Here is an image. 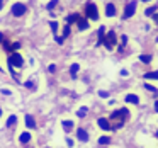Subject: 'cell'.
<instances>
[{"instance_id": "cell-36", "label": "cell", "mask_w": 158, "mask_h": 148, "mask_svg": "<svg viewBox=\"0 0 158 148\" xmlns=\"http://www.w3.org/2000/svg\"><path fill=\"white\" fill-rule=\"evenodd\" d=\"M121 75H123V77H127L129 73H127V70H121Z\"/></svg>"}, {"instance_id": "cell-3", "label": "cell", "mask_w": 158, "mask_h": 148, "mask_svg": "<svg viewBox=\"0 0 158 148\" xmlns=\"http://www.w3.org/2000/svg\"><path fill=\"white\" fill-rule=\"evenodd\" d=\"M83 14H85V19H89V21H99L100 19L99 5L94 4V2H89V4L83 7Z\"/></svg>"}, {"instance_id": "cell-33", "label": "cell", "mask_w": 158, "mask_h": 148, "mask_svg": "<svg viewBox=\"0 0 158 148\" xmlns=\"http://www.w3.org/2000/svg\"><path fill=\"white\" fill-rule=\"evenodd\" d=\"M5 4H7V0H0V12H2V9L5 7Z\"/></svg>"}, {"instance_id": "cell-20", "label": "cell", "mask_w": 158, "mask_h": 148, "mask_svg": "<svg viewBox=\"0 0 158 148\" xmlns=\"http://www.w3.org/2000/svg\"><path fill=\"white\" fill-rule=\"evenodd\" d=\"M139 61H143V63H151L153 61V55H139Z\"/></svg>"}, {"instance_id": "cell-39", "label": "cell", "mask_w": 158, "mask_h": 148, "mask_svg": "<svg viewBox=\"0 0 158 148\" xmlns=\"http://www.w3.org/2000/svg\"><path fill=\"white\" fill-rule=\"evenodd\" d=\"M141 2H151V0H141Z\"/></svg>"}, {"instance_id": "cell-22", "label": "cell", "mask_w": 158, "mask_h": 148, "mask_svg": "<svg viewBox=\"0 0 158 148\" xmlns=\"http://www.w3.org/2000/svg\"><path fill=\"white\" fill-rule=\"evenodd\" d=\"M112 143V138L110 136H100L99 138V145H110Z\"/></svg>"}, {"instance_id": "cell-15", "label": "cell", "mask_w": 158, "mask_h": 148, "mask_svg": "<svg viewBox=\"0 0 158 148\" xmlns=\"http://www.w3.org/2000/svg\"><path fill=\"white\" fill-rule=\"evenodd\" d=\"M104 36H106V26H100V27H99V34H97V38H99V41H97V46L102 44Z\"/></svg>"}, {"instance_id": "cell-26", "label": "cell", "mask_w": 158, "mask_h": 148, "mask_svg": "<svg viewBox=\"0 0 158 148\" xmlns=\"http://www.w3.org/2000/svg\"><path fill=\"white\" fill-rule=\"evenodd\" d=\"M144 89L150 90V92H153V94H156V92H158L156 87H155V85H150V83H144Z\"/></svg>"}, {"instance_id": "cell-35", "label": "cell", "mask_w": 158, "mask_h": 148, "mask_svg": "<svg viewBox=\"0 0 158 148\" xmlns=\"http://www.w3.org/2000/svg\"><path fill=\"white\" fill-rule=\"evenodd\" d=\"M4 39H5V36H4V32L0 31V44H2V43H4Z\"/></svg>"}, {"instance_id": "cell-38", "label": "cell", "mask_w": 158, "mask_h": 148, "mask_svg": "<svg viewBox=\"0 0 158 148\" xmlns=\"http://www.w3.org/2000/svg\"><path fill=\"white\" fill-rule=\"evenodd\" d=\"M155 136H156V140H158V131H156V133H155Z\"/></svg>"}, {"instance_id": "cell-11", "label": "cell", "mask_w": 158, "mask_h": 148, "mask_svg": "<svg viewBox=\"0 0 158 148\" xmlns=\"http://www.w3.org/2000/svg\"><path fill=\"white\" fill-rule=\"evenodd\" d=\"M31 140H32V134L29 133V131H22V133L19 134V143H21V145L31 143Z\"/></svg>"}, {"instance_id": "cell-17", "label": "cell", "mask_w": 158, "mask_h": 148, "mask_svg": "<svg viewBox=\"0 0 158 148\" xmlns=\"http://www.w3.org/2000/svg\"><path fill=\"white\" fill-rule=\"evenodd\" d=\"M17 116H15V114H12V116H9V119H7V123H5V126L7 128H12L14 126V124H17Z\"/></svg>"}, {"instance_id": "cell-37", "label": "cell", "mask_w": 158, "mask_h": 148, "mask_svg": "<svg viewBox=\"0 0 158 148\" xmlns=\"http://www.w3.org/2000/svg\"><path fill=\"white\" fill-rule=\"evenodd\" d=\"M155 112H158V100L155 102Z\"/></svg>"}, {"instance_id": "cell-34", "label": "cell", "mask_w": 158, "mask_h": 148, "mask_svg": "<svg viewBox=\"0 0 158 148\" xmlns=\"http://www.w3.org/2000/svg\"><path fill=\"white\" fill-rule=\"evenodd\" d=\"M2 94H4V95H10V90H9V89H2Z\"/></svg>"}, {"instance_id": "cell-8", "label": "cell", "mask_w": 158, "mask_h": 148, "mask_svg": "<svg viewBox=\"0 0 158 148\" xmlns=\"http://www.w3.org/2000/svg\"><path fill=\"white\" fill-rule=\"evenodd\" d=\"M77 29H78V31H87V29H90V21L85 17H80L78 21H77Z\"/></svg>"}, {"instance_id": "cell-40", "label": "cell", "mask_w": 158, "mask_h": 148, "mask_svg": "<svg viewBox=\"0 0 158 148\" xmlns=\"http://www.w3.org/2000/svg\"><path fill=\"white\" fill-rule=\"evenodd\" d=\"M0 117H2V107H0Z\"/></svg>"}, {"instance_id": "cell-28", "label": "cell", "mask_w": 158, "mask_h": 148, "mask_svg": "<svg viewBox=\"0 0 158 148\" xmlns=\"http://www.w3.org/2000/svg\"><path fill=\"white\" fill-rule=\"evenodd\" d=\"M55 41L58 43V44H63V43H65V38H63V36H58V34H56V36H55Z\"/></svg>"}, {"instance_id": "cell-24", "label": "cell", "mask_w": 158, "mask_h": 148, "mask_svg": "<svg viewBox=\"0 0 158 148\" xmlns=\"http://www.w3.org/2000/svg\"><path fill=\"white\" fill-rule=\"evenodd\" d=\"M155 11H156V7H148L146 11H144V15H146V17H151V15H155Z\"/></svg>"}, {"instance_id": "cell-29", "label": "cell", "mask_w": 158, "mask_h": 148, "mask_svg": "<svg viewBox=\"0 0 158 148\" xmlns=\"http://www.w3.org/2000/svg\"><path fill=\"white\" fill-rule=\"evenodd\" d=\"M99 95H100V97H104V99H107V97H109V92H106V90H100Z\"/></svg>"}, {"instance_id": "cell-27", "label": "cell", "mask_w": 158, "mask_h": 148, "mask_svg": "<svg viewBox=\"0 0 158 148\" xmlns=\"http://www.w3.org/2000/svg\"><path fill=\"white\" fill-rule=\"evenodd\" d=\"M58 4V0H51V2H49L48 5H46V9H48V11H53V9H55V5Z\"/></svg>"}, {"instance_id": "cell-19", "label": "cell", "mask_w": 158, "mask_h": 148, "mask_svg": "<svg viewBox=\"0 0 158 148\" xmlns=\"http://www.w3.org/2000/svg\"><path fill=\"white\" fill-rule=\"evenodd\" d=\"M78 70H80V65H78V63H73V65L70 66V73H72L73 78H77V73H78Z\"/></svg>"}, {"instance_id": "cell-31", "label": "cell", "mask_w": 158, "mask_h": 148, "mask_svg": "<svg viewBox=\"0 0 158 148\" xmlns=\"http://www.w3.org/2000/svg\"><path fill=\"white\" fill-rule=\"evenodd\" d=\"M66 145H68V146H72V148H73V145H75V141H73L72 138H66Z\"/></svg>"}, {"instance_id": "cell-1", "label": "cell", "mask_w": 158, "mask_h": 148, "mask_svg": "<svg viewBox=\"0 0 158 148\" xmlns=\"http://www.w3.org/2000/svg\"><path fill=\"white\" fill-rule=\"evenodd\" d=\"M129 117H131V112H129V109H127V107H121V109L112 111V112H110V116H109V121H119V123H117L112 129H119V128L123 126V124L126 123Z\"/></svg>"}, {"instance_id": "cell-6", "label": "cell", "mask_w": 158, "mask_h": 148, "mask_svg": "<svg viewBox=\"0 0 158 148\" xmlns=\"http://www.w3.org/2000/svg\"><path fill=\"white\" fill-rule=\"evenodd\" d=\"M136 9H138V2L136 0H131L129 4L124 5V11H123V19H131L134 14H136Z\"/></svg>"}, {"instance_id": "cell-18", "label": "cell", "mask_w": 158, "mask_h": 148, "mask_svg": "<svg viewBox=\"0 0 158 148\" xmlns=\"http://www.w3.org/2000/svg\"><path fill=\"white\" fill-rule=\"evenodd\" d=\"M143 78L146 80H158V72H148L143 75Z\"/></svg>"}, {"instance_id": "cell-5", "label": "cell", "mask_w": 158, "mask_h": 148, "mask_svg": "<svg viewBox=\"0 0 158 148\" xmlns=\"http://www.w3.org/2000/svg\"><path fill=\"white\" fill-rule=\"evenodd\" d=\"M27 12V5L22 4V2H14L10 7V14L14 15V17H22V15Z\"/></svg>"}, {"instance_id": "cell-43", "label": "cell", "mask_w": 158, "mask_h": 148, "mask_svg": "<svg viewBox=\"0 0 158 148\" xmlns=\"http://www.w3.org/2000/svg\"><path fill=\"white\" fill-rule=\"evenodd\" d=\"M0 70H2V68H0Z\"/></svg>"}, {"instance_id": "cell-9", "label": "cell", "mask_w": 158, "mask_h": 148, "mask_svg": "<svg viewBox=\"0 0 158 148\" xmlns=\"http://www.w3.org/2000/svg\"><path fill=\"white\" fill-rule=\"evenodd\" d=\"M124 102L138 106V104H139V95H138V94H126V95H124Z\"/></svg>"}, {"instance_id": "cell-42", "label": "cell", "mask_w": 158, "mask_h": 148, "mask_svg": "<svg viewBox=\"0 0 158 148\" xmlns=\"http://www.w3.org/2000/svg\"><path fill=\"white\" fill-rule=\"evenodd\" d=\"M44 148H49V146H44Z\"/></svg>"}, {"instance_id": "cell-16", "label": "cell", "mask_w": 158, "mask_h": 148, "mask_svg": "<svg viewBox=\"0 0 158 148\" xmlns=\"http://www.w3.org/2000/svg\"><path fill=\"white\" fill-rule=\"evenodd\" d=\"M80 19V14H72V15H68V17H66V24H77V21H78Z\"/></svg>"}, {"instance_id": "cell-13", "label": "cell", "mask_w": 158, "mask_h": 148, "mask_svg": "<svg viewBox=\"0 0 158 148\" xmlns=\"http://www.w3.org/2000/svg\"><path fill=\"white\" fill-rule=\"evenodd\" d=\"M77 138H78L80 141H89V133H87L85 129H83V128H78V129H77Z\"/></svg>"}, {"instance_id": "cell-7", "label": "cell", "mask_w": 158, "mask_h": 148, "mask_svg": "<svg viewBox=\"0 0 158 148\" xmlns=\"http://www.w3.org/2000/svg\"><path fill=\"white\" fill-rule=\"evenodd\" d=\"M97 126L102 131H112V123L109 121V117H99L97 119Z\"/></svg>"}, {"instance_id": "cell-14", "label": "cell", "mask_w": 158, "mask_h": 148, "mask_svg": "<svg viewBox=\"0 0 158 148\" xmlns=\"http://www.w3.org/2000/svg\"><path fill=\"white\" fill-rule=\"evenodd\" d=\"M26 126L27 128H31V129H36V121H34V117L31 116V114H26Z\"/></svg>"}, {"instance_id": "cell-25", "label": "cell", "mask_w": 158, "mask_h": 148, "mask_svg": "<svg viewBox=\"0 0 158 148\" xmlns=\"http://www.w3.org/2000/svg\"><path fill=\"white\" fill-rule=\"evenodd\" d=\"M87 112H89V109H87V107L83 106V107H80V109H78L77 116H78V117H83V116H87Z\"/></svg>"}, {"instance_id": "cell-32", "label": "cell", "mask_w": 158, "mask_h": 148, "mask_svg": "<svg viewBox=\"0 0 158 148\" xmlns=\"http://www.w3.org/2000/svg\"><path fill=\"white\" fill-rule=\"evenodd\" d=\"M121 43H123V44H127V36L126 34L121 36Z\"/></svg>"}, {"instance_id": "cell-30", "label": "cell", "mask_w": 158, "mask_h": 148, "mask_svg": "<svg viewBox=\"0 0 158 148\" xmlns=\"http://www.w3.org/2000/svg\"><path fill=\"white\" fill-rule=\"evenodd\" d=\"M48 70H49V73H55V72H56V65H55V63H51Z\"/></svg>"}, {"instance_id": "cell-4", "label": "cell", "mask_w": 158, "mask_h": 148, "mask_svg": "<svg viewBox=\"0 0 158 148\" xmlns=\"http://www.w3.org/2000/svg\"><path fill=\"white\" fill-rule=\"evenodd\" d=\"M102 44L106 46V49H107V51H112V49L117 46V34H116L114 31H109L106 36H104Z\"/></svg>"}, {"instance_id": "cell-10", "label": "cell", "mask_w": 158, "mask_h": 148, "mask_svg": "<svg viewBox=\"0 0 158 148\" xmlns=\"http://www.w3.org/2000/svg\"><path fill=\"white\" fill-rule=\"evenodd\" d=\"M116 15H117V7H116V5H114V4H110V2H109V4H106V17H116Z\"/></svg>"}, {"instance_id": "cell-21", "label": "cell", "mask_w": 158, "mask_h": 148, "mask_svg": "<svg viewBox=\"0 0 158 148\" xmlns=\"http://www.w3.org/2000/svg\"><path fill=\"white\" fill-rule=\"evenodd\" d=\"M49 26H51V31H53V34H58V29H60V22L58 21H51L49 22Z\"/></svg>"}, {"instance_id": "cell-12", "label": "cell", "mask_w": 158, "mask_h": 148, "mask_svg": "<svg viewBox=\"0 0 158 148\" xmlns=\"http://www.w3.org/2000/svg\"><path fill=\"white\" fill-rule=\"evenodd\" d=\"M61 126H63V129H65V133H72V129L75 128V121H72V119H63V121H61Z\"/></svg>"}, {"instance_id": "cell-2", "label": "cell", "mask_w": 158, "mask_h": 148, "mask_svg": "<svg viewBox=\"0 0 158 148\" xmlns=\"http://www.w3.org/2000/svg\"><path fill=\"white\" fill-rule=\"evenodd\" d=\"M7 65H9V68H10V73L15 77V70L14 68H15V66H17V68H22V66H24V58H22L21 53L14 51V53H10V55H9Z\"/></svg>"}, {"instance_id": "cell-23", "label": "cell", "mask_w": 158, "mask_h": 148, "mask_svg": "<svg viewBox=\"0 0 158 148\" xmlns=\"http://www.w3.org/2000/svg\"><path fill=\"white\" fill-rule=\"evenodd\" d=\"M70 32H72V26H70V24H65V26H63V38H68V36H70Z\"/></svg>"}, {"instance_id": "cell-41", "label": "cell", "mask_w": 158, "mask_h": 148, "mask_svg": "<svg viewBox=\"0 0 158 148\" xmlns=\"http://www.w3.org/2000/svg\"><path fill=\"white\" fill-rule=\"evenodd\" d=\"M156 22H158V17H156Z\"/></svg>"}]
</instances>
